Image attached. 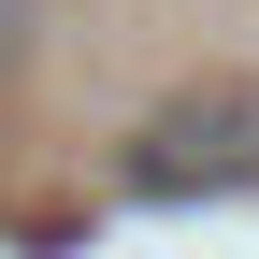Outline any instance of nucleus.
Returning a JSON list of instances; mask_svg holds the SVG:
<instances>
[{
    "label": "nucleus",
    "mask_w": 259,
    "mask_h": 259,
    "mask_svg": "<svg viewBox=\"0 0 259 259\" xmlns=\"http://www.w3.org/2000/svg\"><path fill=\"white\" fill-rule=\"evenodd\" d=\"M259 187V72H216L130 130V202H245Z\"/></svg>",
    "instance_id": "nucleus-1"
},
{
    "label": "nucleus",
    "mask_w": 259,
    "mask_h": 259,
    "mask_svg": "<svg viewBox=\"0 0 259 259\" xmlns=\"http://www.w3.org/2000/svg\"><path fill=\"white\" fill-rule=\"evenodd\" d=\"M29 44H44V0H0V72H15Z\"/></svg>",
    "instance_id": "nucleus-2"
}]
</instances>
